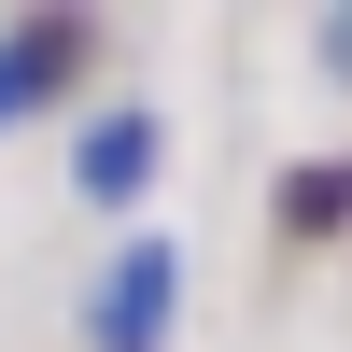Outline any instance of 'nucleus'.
Returning a JSON list of instances; mask_svg holds the SVG:
<instances>
[{"label":"nucleus","mask_w":352,"mask_h":352,"mask_svg":"<svg viewBox=\"0 0 352 352\" xmlns=\"http://www.w3.org/2000/svg\"><path fill=\"white\" fill-rule=\"evenodd\" d=\"M155 324H169V254H127V268H113V296H99V338L141 352Z\"/></svg>","instance_id":"f257e3e1"},{"label":"nucleus","mask_w":352,"mask_h":352,"mask_svg":"<svg viewBox=\"0 0 352 352\" xmlns=\"http://www.w3.org/2000/svg\"><path fill=\"white\" fill-rule=\"evenodd\" d=\"M141 155H155V127L127 113V127H99V141H85V184H99V197H127V184H141Z\"/></svg>","instance_id":"f03ea898"},{"label":"nucleus","mask_w":352,"mask_h":352,"mask_svg":"<svg viewBox=\"0 0 352 352\" xmlns=\"http://www.w3.org/2000/svg\"><path fill=\"white\" fill-rule=\"evenodd\" d=\"M43 56H56V43H28V56H0V113H14L28 85H43Z\"/></svg>","instance_id":"7ed1b4c3"}]
</instances>
